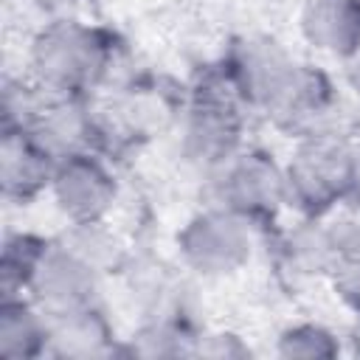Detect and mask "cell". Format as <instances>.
I'll use <instances>...</instances> for the list:
<instances>
[{"instance_id":"14","label":"cell","mask_w":360,"mask_h":360,"mask_svg":"<svg viewBox=\"0 0 360 360\" xmlns=\"http://www.w3.org/2000/svg\"><path fill=\"white\" fill-rule=\"evenodd\" d=\"M51 321L28 295H3L0 301V357L34 360L48 354Z\"/></svg>"},{"instance_id":"4","label":"cell","mask_w":360,"mask_h":360,"mask_svg":"<svg viewBox=\"0 0 360 360\" xmlns=\"http://www.w3.org/2000/svg\"><path fill=\"white\" fill-rule=\"evenodd\" d=\"M174 245L186 270L202 278H225L250 262L253 225L222 205H211L186 219Z\"/></svg>"},{"instance_id":"12","label":"cell","mask_w":360,"mask_h":360,"mask_svg":"<svg viewBox=\"0 0 360 360\" xmlns=\"http://www.w3.org/2000/svg\"><path fill=\"white\" fill-rule=\"evenodd\" d=\"M298 28L309 48L349 62L360 53V0H304Z\"/></svg>"},{"instance_id":"20","label":"cell","mask_w":360,"mask_h":360,"mask_svg":"<svg viewBox=\"0 0 360 360\" xmlns=\"http://www.w3.org/2000/svg\"><path fill=\"white\" fill-rule=\"evenodd\" d=\"M194 354H211V357H245L248 346L231 335V332H217V335H205L197 338V352Z\"/></svg>"},{"instance_id":"6","label":"cell","mask_w":360,"mask_h":360,"mask_svg":"<svg viewBox=\"0 0 360 360\" xmlns=\"http://www.w3.org/2000/svg\"><path fill=\"white\" fill-rule=\"evenodd\" d=\"M219 68L225 70L242 107H253L267 115L292 79L298 59L270 37H242L228 48Z\"/></svg>"},{"instance_id":"15","label":"cell","mask_w":360,"mask_h":360,"mask_svg":"<svg viewBox=\"0 0 360 360\" xmlns=\"http://www.w3.org/2000/svg\"><path fill=\"white\" fill-rule=\"evenodd\" d=\"M278 262L292 278H321L338 270V256L332 250L326 222L307 219L290 228L278 242Z\"/></svg>"},{"instance_id":"17","label":"cell","mask_w":360,"mask_h":360,"mask_svg":"<svg viewBox=\"0 0 360 360\" xmlns=\"http://www.w3.org/2000/svg\"><path fill=\"white\" fill-rule=\"evenodd\" d=\"M62 245H68L73 253H79L84 262H90L101 276L121 270L127 264V250L118 233L107 225V219L98 222H68V228L59 236Z\"/></svg>"},{"instance_id":"9","label":"cell","mask_w":360,"mask_h":360,"mask_svg":"<svg viewBox=\"0 0 360 360\" xmlns=\"http://www.w3.org/2000/svg\"><path fill=\"white\" fill-rule=\"evenodd\" d=\"M335 107V87L329 76L309 62H298L292 79L287 82L284 93L267 110V118L292 135H321V124L329 118Z\"/></svg>"},{"instance_id":"16","label":"cell","mask_w":360,"mask_h":360,"mask_svg":"<svg viewBox=\"0 0 360 360\" xmlns=\"http://www.w3.org/2000/svg\"><path fill=\"white\" fill-rule=\"evenodd\" d=\"M51 239L34 231H11L3 236L0 250V290L3 295H25L28 284L48 250Z\"/></svg>"},{"instance_id":"8","label":"cell","mask_w":360,"mask_h":360,"mask_svg":"<svg viewBox=\"0 0 360 360\" xmlns=\"http://www.w3.org/2000/svg\"><path fill=\"white\" fill-rule=\"evenodd\" d=\"M101 278L90 262L59 239H51L25 295L45 315H68L101 304Z\"/></svg>"},{"instance_id":"21","label":"cell","mask_w":360,"mask_h":360,"mask_svg":"<svg viewBox=\"0 0 360 360\" xmlns=\"http://www.w3.org/2000/svg\"><path fill=\"white\" fill-rule=\"evenodd\" d=\"M346 202H360V149H352V163H349V200Z\"/></svg>"},{"instance_id":"18","label":"cell","mask_w":360,"mask_h":360,"mask_svg":"<svg viewBox=\"0 0 360 360\" xmlns=\"http://www.w3.org/2000/svg\"><path fill=\"white\" fill-rule=\"evenodd\" d=\"M276 354L278 357H338L340 340L338 335L318 323V321H301L278 332L276 338Z\"/></svg>"},{"instance_id":"3","label":"cell","mask_w":360,"mask_h":360,"mask_svg":"<svg viewBox=\"0 0 360 360\" xmlns=\"http://www.w3.org/2000/svg\"><path fill=\"white\" fill-rule=\"evenodd\" d=\"M349 163L352 149L343 143L312 135L304 138L298 152L284 166L287 205L307 219H323L349 200Z\"/></svg>"},{"instance_id":"13","label":"cell","mask_w":360,"mask_h":360,"mask_svg":"<svg viewBox=\"0 0 360 360\" xmlns=\"http://www.w3.org/2000/svg\"><path fill=\"white\" fill-rule=\"evenodd\" d=\"M48 354L53 357H104L118 352L115 329L104 315L101 304L68 315H48Z\"/></svg>"},{"instance_id":"2","label":"cell","mask_w":360,"mask_h":360,"mask_svg":"<svg viewBox=\"0 0 360 360\" xmlns=\"http://www.w3.org/2000/svg\"><path fill=\"white\" fill-rule=\"evenodd\" d=\"M242 135V101L233 93L225 70L217 68L191 93L180 121V152L191 166L217 172L245 149Z\"/></svg>"},{"instance_id":"5","label":"cell","mask_w":360,"mask_h":360,"mask_svg":"<svg viewBox=\"0 0 360 360\" xmlns=\"http://www.w3.org/2000/svg\"><path fill=\"white\" fill-rule=\"evenodd\" d=\"M214 205L233 211L253 228L270 225L287 205L284 166L264 149H242L214 172Z\"/></svg>"},{"instance_id":"11","label":"cell","mask_w":360,"mask_h":360,"mask_svg":"<svg viewBox=\"0 0 360 360\" xmlns=\"http://www.w3.org/2000/svg\"><path fill=\"white\" fill-rule=\"evenodd\" d=\"M25 129L53 160L96 149L98 141V121L84 98L48 96Z\"/></svg>"},{"instance_id":"1","label":"cell","mask_w":360,"mask_h":360,"mask_svg":"<svg viewBox=\"0 0 360 360\" xmlns=\"http://www.w3.org/2000/svg\"><path fill=\"white\" fill-rule=\"evenodd\" d=\"M115 62L112 37L79 20L45 22L28 45L31 82L53 98H87Z\"/></svg>"},{"instance_id":"19","label":"cell","mask_w":360,"mask_h":360,"mask_svg":"<svg viewBox=\"0 0 360 360\" xmlns=\"http://www.w3.org/2000/svg\"><path fill=\"white\" fill-rule=\"evenodd\" d=\"M332 281H335V290L343 298V304L352 307L357 312V318H360V262L340 264L332 273Z\"/></svg>"},{"instance_id":"7","label":"cell","mask_w":360,"mask_h":360,"mask_svg":"<svg viewBox=\"0 0 360 360\" xmlns=\"http://www.w3.org/2000/svg\"><path fill=\"white\" fill-rule=\"evenodd\" d=\"M48 194L65 222H98L115 208L118 180L107 160L87 149L56 160Z\"/></svg>"},{"instance_id":"22","label":"cell","mask_w":360,"mask_h":360,"mask_svg":"<svg viewBox=\"0 0 360 360\" xmlns=\"http://www.w3.org/2000/svg\"><path fill=\"white\" fill-rule=\"evenodd\" d=\"M349 79H352L354 90L360 93V53H357L354 59H349Z\"/></svg>"},{"instance_id":"10","label":"cell","mask_w":360,"mask_h":360,"mask_svg":"<svg viewBox=\"0 0 360 360\" xmlns=\"http://www.w3.org/2000/svg\"><path fill=\"white\" fill-rule=\"evenodd\" d=\"M56 160L34 141L25 127L3 129L0 138V188L3 200L28 205L51 188Z\"/></svg>"}]
</instances>
